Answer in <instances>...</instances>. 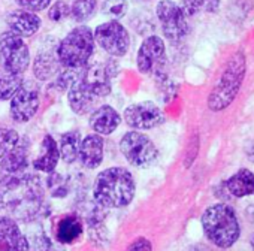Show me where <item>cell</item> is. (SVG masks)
<instances>
[{"label":"cell","instance_id":"6da1fadb","mask_svg":"<svg viewBox=\"0 0 254 251\" xmlns=\"http://www.w3.org/2000/svg\"><path fill=\"white\" fill-rule=\"evenodd\" d=\"M45 199L42 181L27 172L5 174L0 178V211L15 221L38 217Z\"/></svg>","mask_w":254,"mask_h":251},{"label":"cell","instance_id":"7a4b0ae2","mask_svg":"<svg viewBox=\"0 0 254 251\" xmlns=\"http://www.w3.org/2000/svg\"><path fill=\"white\" fill-rule=\"evenodd\" d=\"M136 193V183L132 172L114 166L97 174L93 184V197L106 209L130 205Z\"/></svg>","mask_w":254,"mask_h":251},{"label":"cell","instance_id":"3957f363","mask_svg":"<svg viewBox=\"0 0 254 251\" xmlns=\"http://www.w3.org/2000/svg\"><path fill=\"white\" fill-rule=\"evenodd\" d=\"M202 227L209 242L218 248H230L241 235L238 215L226 203H215L206 208L202 215Z\"/></svg>","mask_w":254,"mask_h":251},{"label":"cell","instance_id":"277c9868","mask_svg":"<svg viewBox=\"0 0 254 251\" xmlns=\"http://www.w3.org/2000/svg\"><path fill=\"white\" fill-rule=\"evenodd\" d=\"M245 72H247L245 54L241 51L235 53L229 59L218 82L215 84V87L212 88V91L208 96V108L211 111L220 112V111L226 109L235 100V97L238 96V91L242 85Z\"/></svg>","mask_w":254,"mask_h":251},{"label":"cell","instance_id":"5b68a950","mask_svg":"<svg viewBox=\"0 0 254 251\" xmlns=\"http://www.w3.org/2000/svg\"><path fill=\"white\" fill-rule=\"evenodd\" d=\"M93 29L85 24L73 27L62 41H59L57 56L63 67H85L94 53Z\"/></svg>","mask_w":254,"mask_h":251},{"label":"cell","instance_id":"8992f818","mask_svg":"<svg viewBox=\"0 0 254 251\" xmlns=\"http://www.w3.org/2000/svg\"><path fill=\"white\" fill-rule=\"evenodd\" d=\"M30 63V48L23 38L9 30L0 33V67L3 72L23 75Z\"/></svg>","mask_w":254,"mask_h":251},{"label":"cell","instance_id":"52a82bcc","mask_svg":"<svg viewBox=\"0 0 254 251\" xmlns=\"http://www.w3.org/2000/svg\"><path fill=\"white\" fill-rule=\"evenodd\" d=\"M94 42L112 59H121L130 50V33L117 20H108L93 30Z\"/></svg>","mask_w":254,"mask_h":251},{"label":"cell","instance_id":"ba28073f","mask_svg":"<svg viewBox=\"0 0 254 251\" xmlns=\"http://www.w3.org/2000/svg\"><path fill=\"white\" fill-rule=\"evenodd\" d=\"M120 151L127 162L139 169L151 166L159 156L154 142L139 130H130L124 133L120 141Z\"/></svg>","mask_w":254,"mask_h":251},{"label":"cell","instance_id":"9c48e42d","mask_svg":"<svg viewBox=\"0 0 254 251\" xmlns=\"http://www.w3.org/2000/svg\"><path fill=\"white\" fill-rule=\"evenodd\" d=\"M156 17L166 41L172 44L181 42L189 35V23L181 6L174 0H159Z\"/></svg>","mask_w":254,"mask_h":251},{"label":"cell","instance_id":"30bf717a","mask_svg":"<svg viewBox=\"0 0 254 251\" xmlns=\"http://www.w3.org/2000/svg\"><path fill=\"white\" fill-rule=\"evenodd\" d=\"M136 67L144 75L159 76L166 73V44L157 35L145 36L138 48Z\"/></svg>","mask_w":254,"mask_h":251},{"label":"cell","instance_id":"8fae6325","mask_svg":"<svg viewBox=\"0 0 254 251\" xmlns=\"http://www.w3.org/2000/svg\"><path fill=\"white\" fill-rule=\"evenodd\" d=\"M59 39L54 36H45L41 39L35 57L32 60V70L38 81H50L59 75L63 69L57 56Z\"/></svg>","mask_w":254,"mask_h":251},{"label":"cell","instance_id":"7c38bea8","mask_svg":"<svg viewBox=\"0 0 254 251\" xmlns=\"http://www.w3.org/2000/svg\"><path fill=\"white\" fill-rule=\"evenodd\" d=\"M123 118L132 130L139 132L156 129L165 123L163 111L154 102L150 100H142L129 105L123 112Z\"/></svg>","mask_w":254,"mask_h":251},{"label":"cell","instance_id":"4fadbf2b","mask_svg":"<svg viewBox=\"0 0 254 251\" xmlns=\"http://www.w3.org/2000/svg\"><path fill=\"white\" fill-rule=\"evenodd\" d=\"M41 105V91L36 82L26 81L20 87V90L14 94L9 103V114L11 118L17 123H27L30 121Z\"/></svg>","mask_w":254,"mask_h":251},{"label":"cell","instance_id":"5bb4252c","mask_svg":"<svg viewBox=\"0 0 254 251\" xmlns=\"http://www.w3.org/2000/svg\"><path fill=\"white\" fill-rule=\"evenodd\" d=\"M5 23L9 32L18 35L23 39L35 36L42 27V18L38 14L21 9V8L11 11L6 15Z\"/></svg>","mask_w":254,"mask_h":251},{"label":"cell","instance_id":"9a60e30c","mask_svg":"<svg viewBox=\"0 0 254 251\" xmlns=\"http://www.w3.org/2000/svg\"><path fill=\"white\" fill-rule=\"evenodd\" d=\"M0 251H32L17 221L5 215L0 217Z\"/></svg>","mask_w":254,"mask_h":251},{"label":"cell","instance_id":"2e32d148","mask_svg":"<svg viewBox=\"0 0 254 251\" xmlns=\"http://www.w3.org/2000/svg\"><path fill=\"white\" fill-rule=\"evenodd\" d=\"M84 76V75H82ZM96 93L90 88V85L84 81V78L78 79L69 90H67V103L73 114L85 115L90 114L96 108L97 102Z\"/></svg>","mask_w":254,"mask_h":251},{"label":"cell","instance_id":"e0dca14e","mask_svg":"<svg viewBox=\"0 0 254 251\" xmlns=\"http://www.w3.org/2000/svg\"><path fill=\"white\" fill-rule=\"evenodd\" d=\"M88 124H90L91 130L100 136L111 135L121 124V115L111 105H100L90 112Z\"/></svg>","mask_w":254,"mask_h":251},{"label":"cell","instance_id":"ac0fdd59","mask_svg":"<svg viewBox=\"0 0 254 251\" xmlns=\"http://www.w3.org/2000/svg\"><path fill=\"white\" fill-rule=\"evenodd\" d=\"M84 81L90 85V88L96 93L99 99L111 94V79L112 73L106 63H93L84 67Z\"/></svg>","mask_w":254,"mask_h":251},{"label":"cell","instance_id":"d6986e66","mask_svg":"<svg viewBox=\"0 0 254 251\" xmlns=\"http://www.w3.org/2000/svg\"><path fill=\"white\" fill-rule=\"evenodd\" d=\"M105 141L100 135H87L79 144L78 159L81 165L87 169H96L102 165L105 156Z\"/></svg>","mask_w":254,"mask_h":251},{"label":"cell","instance_id":"ffe728a7","mask_svg":"<svg viewBox=\"0 0 254 251\" xmlns=\"http://www.w3.org/2000/svg\"><path fill=\"white\" fill-rule=\"evenodd\" d=\"M59 162H60V151H59L57 141L53 136H50V135L44 136V139L41 142L39 154L33 160L35 169H38L39 172L51 174V172L56 171Z\"/></svg>","mask_w":254,"mask_h":251},{"label":"cell","instance_id":"44dd1931","mask_svg":"<svg viewBox=\"0 0 254 251\" xmlns=\"http://www.w3.org/2000/svg\"><path fill=\"white\" fill-rule=\"evenodd\" d=\"M29 141L20 138L18 144L12 148V151L0 162V169L5 174H20L26 172L29 165Z\"/></svg>","mask_w":254,"mask_h":251},{"label":"cell","instance_id":"7402d4cb","mask_svg":"<svg viewBox=\"0 0 254 251\" xmlns=\"http://www.w3.org/2000/svg\"><path fill=\"white\" fill-rule=\"evenodd\" d=\"M82 232H84V224L81 217H78L76 214H69L62 217L56 226V238L57 242L62 245L73 244L75 241L79 239Z\"/></svg>","mask_w":254,"mask_h":251},{"label":"cell","instance_id":"603a6c76","mask_svg":"<svg viewBox=\"0 0 254 251\" xmlns=\"http://www.w3.org/2000/svg\"><path fill=\"white\" fill-rule=\"evenodd\" d=\"M224 186L232 197L239 199L251 196L254 194V174L248 169H239L227 181H224Z\"/></svg>","mask_w":254,"mask_h":251},{"label":"cell","instance_id":"cb8c5ba5","mask_svg":"<svg viewBox=\"0 0 254 251\" xmlns=\"http://www.w3.org/2000/svg\"><path fill=\"white\" fill-rule=\"evenodd\" d=\"M59 144V151H60V159L66 163H73L78 160V153H79V135L78 132H66L60 136Z\"/></svg>","mask_w":254,"mask_h":251},{"label":"cell","instance_id":"d4e9b609","mask_svg":"<svg viewBox=\"0 0 254 251\" xmlns=\"http://www.w3.org/2000/svg\"><path fill=\"white\" fill-rule=\"evenodd\" d=\"M187 18L199 14H214L220 8V0H180L178 3Z\"/></svg>","mask_w":254,"mask_h":251},{"label":"cell","instance_id":"484cf974","mask_svg":"<svg viewBox=\"0 0 254 251\" xmlns=\"http://www.w3.org/2000/svg\"><path fill=\"white\" fill-rule=\"evenodd\" d=\"M97 12V0H73L70 5V18L78 23L84 24L85 21L91 20Z\"/></svg>","mask_w":254,"mask_h":251},{"label":"cell","instance_id":"4316f807","mask_svg":"<svg viewBox=\"0 0 254 251\" xmlns=\"http://www.w3.org/2000/svg\"><path fill=\"white\" fill-rule=\"evenodd\" d=\"M23 75L17 73H0V100H11L14 94L23 85Z\"/></svg>","mask_w":254,"mask_h":251},{"label":"cell","instance_id":"83f0119b","mask_svg":"<svg viewBox=\"0 0 254 251\" xmlns=\"http://www.w3.org/2000/svg\"><path fill=\"white\" fill-rule=\"evenodd\" d=\"M129 12V0H103L100 3V14L109 20L120 21Z\"/></svg>","mask_w":254,"mask_h":251},{"label":"cell","instance_id":"f1b7e54d","mask_svg":"<svg viewBox=\"0 0 254 251\" xmlns=\"http://www.w3.org/2000/svg\"><path fill=\"white\" fill-rule=\"evenodd\" d=\"M20 135L11 127H0V162H2L12 148L18 144Z\"/></svg>","mask_w":254,"mask_h":251},{"label":"cell","instance_id":"f546056e","mask_svg":"<svg viewBox=\"0 0 254 251\" xmlns=\"http://www.w3.org/2000/svg\"><path fill=\"white\" fill-rule=\"evenodd\" d=\"M47 15L53 23H63L66 18L70 17V5L64 0H56L47 9Z\"/></svg>","mask_w":254,"mask_h":251},{"label":"cell","instance_id":"4dcf8cb0","mask_svg":"<svg viewBox=\"0 0 254 251\" xmlns=\"http://www.w3.org/2000/svg\"><path fill=\"white\" fill-rule=\"evenodd\" d=\"M48 187L51 188V194L54 197H63L67 194L69 191V187H67V183L66 180L57 174V172H51L50 174V178H48Z\"/></svg>","mask_w":254,"mask_h":251},{"label":"cell","instance_id":"1f68e13d","mask_svg":"<svg viewBox=\"0 0 254 251\" xmlns=\"http://www.w3.org/2000/svg\"><path fill=\"white\" fill-rule=\"evenodd\" d=\"M30 248L32 251H63L60 247H57L47 235H38L32 238L30 242Z\"/></svg>","mask_w":254,"mask_h":251},{"label":"cell","instance_id":"d6a6232c","mask_svg":"<svg viewBox=\"0 0 254 251\" xmlns=\"http://www.w3.org/2000/svg\"><path fill=\"white\" fill-rule=\"evenodd\" d=\"M15 3L26 11L39 14L42 11H47L50 5L53 3V0H15Z\"/></svg>","mask_w":254,"mask_h":251},{"label":"cell","instance_id":"836d02e7","mask_svg":"<svg viewBox=\"0 0 254 251\" xmlns=\"http://www.w3.org/2000/svg\"><path fill=\"white\" fill-rule=\"evenodd\" d=\"M250 11H251V6L247 3V0H244V5H239V0H235L229 6V18L235 23L244 21L248 17Z\"/></svg>","mask_w":254,"mask_h":251},{"label":"cell","instance_id":"e575fe53","mask_svg":"<svg viewBox=\"0 0 254 251\" xmlns=\"http://www.w3.org/2000/svg\"><path fill=\"white\" fill-rule=\"evenodd\" d=\"M127 251H153V245L147 238H138L129 245Z\"/></svg>","mask_w":254,"mask_h":251},{"label":"cell","instance_id":"d590c367","mask_svg":"<svg viewBox=\"0 0 254 251\" xmlns=\"http://www.w3.org/2000/svg\"><path fill=\"white\" fill-rule=\"evenodd\" d=\"M247 215H248V218L251 220V223L254 224V205H251V206L247 208Z\"/></svg>","mask_w":254,"mask_h":251},{"label":"cell","instance_id":"8d00e7d4","mask_svg":"<svg viewBox=\"0 0 254 251\" xmlns=\"http://www.w3.org/2000/svg\"><path fill=\"white\" fill-rule=\"evenodd\" d=\"M251 248H253V251H254V235H253V238H251Z\"/></svg>","mask_w":254,"mask_h":251},{"label":"cell","instance_id":"74e56055","mask_svg":"<svg viewBox=\"0 0 254 251\" xmlns=\"http://www.w3.org/2000/svg\"><path fill=\"white\" fill-rule=\"evenodd\" d=\"M135 2H142V3H145V2H151V0H135Z\"/></svg>","mask_w":254,"mask_h":251}]
</instances>
